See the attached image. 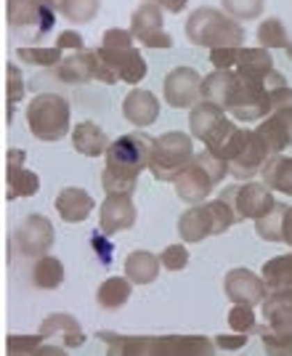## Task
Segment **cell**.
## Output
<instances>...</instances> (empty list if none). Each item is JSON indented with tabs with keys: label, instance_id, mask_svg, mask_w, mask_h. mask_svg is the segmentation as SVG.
Here are the masks:
<instances>
[{
	"label": "cell",
	"instance_id": "obj_1",
	"mask_svg": "<svg viewBox=\"0 0 292 356\" xmlns=\"http://www.w3.org/2000/svg\"><path fill=\"white\" fill-rule=\"evenodd\" d=\"M152 136L133 131L115 138L106 149V165L102 173V186L106 194H133L138 186V176L149 170L152 157Z\"/></svg>",
	"mask_w": 292,
	"mask_h": 356
},
{
	"label": "cell",
	"instance_id": "obj_2",
	"mask_svg": "<svg viewBox=\"0 0 292 356\" xmlns=\"http://www.w3.org/2000/svg\"><path fill=\"white\" fill-rule=\"evenodd\" d=\"M186 38L191 45L200 48H242L245 45V30L242 22H236L226 11L202 6L197 11H191L186 19Z\"/></svg>",
	"mask_w": 292,
	"mask_h": 356
},
{
	"label": "cell",
	"instance_id": "obj_3",
	"mask_svg": "<svg viewBox=\"0 0 292 356\" xmlns=\"http://www.w3.org/2000/svg\"><path fill=\"white\" fill-rule=\"evenodd\" d=\"M226 173H229V168L218 154H213L210 149H202L184 168V173L175 178V194H178V200H184L189 205H202Z\"/></svg>",
	"mask_w": 292,
	"mask_h": 356
},
{
	"label": "cell",
	"instance_id": "obj_4",
	"mask_svg": "<svg viewBox=\"0 0 292 356\" xmlns=\"http://www.w3.org/2000/svg\"><path fill=\"white\" fill-rule=\"evenodd\" d=\"M27 128L38 141L54 144L70 134L72 106L58 93H38L27 106Z\"/></svg>",
	"mask_w": 292,
	"mask_h": 356
},
{
	"label": "cell",
	"instance_id": "obj_5",
	"mask_svg": "<svg viewBox=\"0 0 292 356\" xmlns=\"http://www.w3.org/2000/svg\"><path fill=\"white\" fill-rule=\"evenodd\" d=\"M102 56L120 74V83H128L131 88H136L146 77V59L141 56V51L136 48V38L131 30H120V27H109L104 32L102 45H99Z\"/></svg>",
	"mask_w": 292,
	"mask_h": 356
},
{
	"label": "cell",
	"instance_id": "obj_6",
	"mask_svg": "<svg viewBox=\"0 0 292 356\" xmlns=\"http://www.w3.org/2000/svg\"><path fill=\"white\" fill-rule=\"evenodd\" d=\"M236 223L234 210L223 200H207L202 205H191L181 218H178V234L184 242H202L207 237L226 234Z\"/></svg>",
	"mask_w": 292,
	"mask_h": 356
},
{
	"label": "cell",
	"instance_id": "obj_7",
	"mask_svg": "<svg viewBox=\"0 0 292 356\" xmlns=\"http://www.w3.org/2000/svg\"><path fill=\"white\" fill-rule=\"evenodd\" d=\"M194 136L184 131H168L154 138L149 170L157 181H173L184 173V168L194 160Z\"/></svg>",
	"mask_w": 292,
	"mask_h": 356
},
{
	"label": "cell",
	"instance_id": "obj_8",
	"mask_svg": "<svg viewBox=\"0 0 292 356\" xmlns=\"http://www.w3.org/2000/svg\"><path fill=\"white\" fill-rule=\"evenodd\" d=\"M226 112L242 122H255L271 115V88L266 80L234 72L232 90L226 99Z\"/></svg>",
	"mask_w": 292,
	"mask_h": 356
},
{
	"label": "cell",
	"instance_id": "obj_9",
	"mask_svg": "<svg viewBox=\"0 0 292 356\" xmlns=\"http://www.w3.org/2000/svg\"><path fill=\"white\" fill-rule=\"evenodd\" d=\"M274 154L263 144V138L255 131L239 128L229 147L223 152V163L229 168V176L234 178H252L263 170V165L268 163Z\"/></svg>",
	"mask_w": 292,
	"mask_h": 356
},
{
	"label": "cell",
	"instance_id": "obj_10",
	"mask_svg": "<svg viewBox=\"0 0 292 356\" xmlns=\"http://www.w3.org/2000/svg\"><path fill=\"white\" fill-rule=\"evenodd\" d=\"M255 134L263 138L271 154H282L292 147V88L271 90V115L261 120Z\"/></svg>",
	"mask_w": 292,
	"mask_h": 356
},
{
	"label": "cell",
	"instance_id": "obj_11",
	"mask_svg": "<svg viewBox=\"0 0 292 356\" xmlns=\"http://www.w3.org/2000/svg\"><path fill=\"white\" fill-rule=\"evenodd\" d=\"M56 74L61 83H70V86H83V83H104V86H115L120 83V74L115 72V67L102 56V51H77L64 56L61 64L56 67Z\"/></svg>",
	"mask_w": 292,
	"mask_h": 356
},
{
	"label": "cell",
	"instance_id": "obj_12",
	"mask_svg": "<svg viewBox=\"0 0 292 356\" xmlns=\"http://www.w3.org/2000/svg\"><path fill=\"white\" fill-rule=\"evenodd\" d=\"M220 200L234 210L236 221H258L263 216H268L277 200L271 189L261 181H245V184H234L220 192Z\"/></svg>",
	"mask_w": 292,
	"mask_h": 356
},
{
	"label": "cell",
	"instance_id": "obj_13",
	"mask_svg": "<svg viewBox=\"0 0 292 356\" xmlns=\"http://www.w3.org/2000/svg\"><path fill=\"white\" fill-rule=\"evenodd\" d=\"M58 6L54 0H6V22L14 32L35 30V40L56 27Z\"/></svg>",
	"mask_w": 292,
	"mask_h": 356
},
{
	"label": "cell",
	"instance_id": "obj_14",
	"mask_svg": "<svg viewBox=\"0 0 292 356\" xmlns=\"http://www.w3.org/2000/svg\"><path fill=\"white\" fill-rule=\"evenodd\" d=\"M54 237H56L54 223L48 221L45 216H40V213H32V216H27L24 221L16 226L14 245L24 258H35L38 261V258L48 255L51 245H54Z\"/></svg>",
	"mask_w": 292,
	"mask_h": 356
},
{
	"label": "cell",
	"instance_id": "obj_15",
	"mask_svg": "<svg viewBox=\"0 0 292 356\" xmlns=\"http://www.w3.org/2000/svg\"><path fill=\"white\" fill-rule=\"evenodd\" d=\"M202 80L194 67H175L162 83V96L173 109H191L202 102Z\"/></svg>",
	"mask_w": 292,
	"mask_h": 356
},
{
	"label": "cell",
	"instance_id": "obj_16",
	"mask_svg": "<svg viewBox=\"0 0 292 356\" xmlns=\"http://www.w3.org/2000/svg\"><path fill=\"white\" fill-rule=\"evenodd\" d=\"M223 290L234 306H261L268 296V284L250 268H232L223 280Z\"/></svg>",
	"mask_w": 292,
	"mask_h": 356
},
{
	"label": "cell",
	"instance_id": "obj_17",
	"mask_svg": "<svg viewBox=\"0 0 292 356\" xmlns=\"http://www.w3.org/2000/svg\"><path fill=\"white\" fill-rule=\"evenodd\" d=\"M136 216L133 194H106L99 208V229L106 237H115L117 232H128L136 226Z\"/></svg>",
	"mask_w": 292,
	"mask_h": 356
},
{
	"label": "cell",
	"instance_id": "obj_18",
	"mask_svg": "<svg viewBox=\"0 0 292 356\" xmlns=\"http://www.w3.org/2000/svg\"><path fill=\"white\" fill-rule=\"evenodd\" d=\"M102 341L109 343L106 356H168L165 335H112V332H99Z\"/></svg>",
	"mask_w": 292,
	"mask_h": 356
},
{
	"label": "cell",
	"instance_id": "obj_19",
	"mask_svg": "<svg viewBox=\"0 0 292 356\" xmlns=\"http://www.w3.org/2000/svg\"><path fill=\"white\" fill-rule=\"evenodd\" d=\"M261 312L263 322H266V327H261V330H271L279 335H292V287L271 290L261 303Z\"/></svg>",
	"mask_w": 292,
	"mask_h": 356
},
{
	"label": "cell",
	"instance_id": "obj_20",
	"mask_svg": "<svg viewBox=\"0 0 292 356\" xmlns=\"http://www.w3.org/2000/svg\"><path fill=\"white\" fill-rule=\"evenodd\" d=\"M122 115L136 128H149L160 118V99L146 88H131L122 99Z\"/></svg>",
	"mask_w": 292,
	"mask_h": 356
},
{
	"label": "cell",
	"instance_id": "obj_21",
	"mask_svg": "<svg viewBox=\"0 0 292 356\" xmlns=\"http://www.w3.org/2000/svg\"><path fill=\"white\" fill-rule=\"evenodd\" d=\"M40 335H43L45 341L58 338V341L64 343V348H80L88 341L83 327H80V322L74 319L72 314H51L40 325Z\"/></svg>",
	"mask_w": 292,
	"mask_h": 356
},
{
	"label": "cell",
	"instance_id": "obj_22",
	"mask_svg": "<svg viewBox=\"0 0 292 356\" xmlns=\"http://www.w3.org/2000/svg\"><path fill=\"white\" fill-rule=\"evenodd\" d=\"M56 213L61 216V221L83 223L93 213V197L80 186H67L56 197Z\"/></svg>",
	"mask_w": 292,
	"mask_h": 356
},
{
	"label": "cell",
	"instance_id": "obj_23",
	"mask_svg": "<svg viewBox=\"0 0 292 356\" xmlns=\"http://www.w3.org/2000/svg\"><path fill=\"white\" fill-rule=\"evenodd\" d=\"M109 136L104 134V128L93 120H83L72 128V147L83 157H102L109 149Z\"/></svg>",
	"mask_w": 292,
	"mask_h": 356
},
{
	"label": "cell",
	"instance_id": "obj_24",
	"mask_svg": "<svg viewBox=\"0 0 292 356\" xmlns=\"http://www.w3.org/2000/svg\"><path fill=\"white\" fill-rule=\"evenodd\" d=\"M133 38L144 45L146 40H152L154 35H160L165 30V11H162L157 3H144L141 8H136L131 16V27Z\"/></svg>",
	"mask_w": 292,
	"mask_h": 356
},
{
	"label": "cell",
	"instance_id": "obj_25",
	"mask_svg": "<svg viewBox=\"0 0 292 356\" xmlns=\"http://www.w3.org/2000/svg\"><path fill=\"white\" fill-rule=\"evenodd\" d=\"M229 112L223 109V106L213 104V102H200L197 106H191L189 109V131L194 138H200V141H207V136L213 134L216 128H218V122L226 118Z\"/></svg>",
	"mask_w": 292,
	"mask_h": 356
},
{
	"label": "cell",
	"instance_id": "obj_26",
	"mask_svg": "<svg viewBox=\"0 0 292 356\" xmlns=\"http://www.w3.org/2000/svg\"><path fill=\"white\" fill-rule=\"evenodd\" d=\"M162 261L149 250H133L125 258V277L133 284H152L160 277Z\"/></svg>",
	"mask_w": 292,
	"mask_h": 356
},
{
	"label": "cell",
	"instance_id": "obj_27",
	"mask_svg": "<svg viewBox=\"0 0 292 356\" xmlns=\"http://www.w3.org/2000/svg\"><path fill=\"white\" fill-rule=\"evenodd\" d=\"M274 59L268 54V48H239V59H236V74H245V77H258L266 80L268 74L274 72Z\"/></svg>",
	"mask_w": 292,
	"mask_h": 356
},
{
	"label": "cell",
	"instance_id": "obj_28",
	"mask_svg": "<svg viewBox=\"0 0 292 356\" xmlns=\"http://www.w3.org/2000/svg\"><path fill=\"white\" fill-rule=\"evenodd\" d=\"M261 176H263V184H266L271 192L292 197V157L274 154L268 163L263 165Z\"/></svg>",
	"mask_w": 292,
	"mask_h": 356
},
{
	"label": "cell",
	"instance_id": "obj_29",
	"mask_svg": "<svg viewBox=\"0 0 292 356\" xmlns=\"http://www.w3.org/2000/svg\"><path fill=\"white\" fill-rule=\"evenodd\" d=\"M168 356H216V341L204 335H165Z\"/></svg>",
	"mask_w": 292,
	"mask_h": 356
},
{
	"label": "cell",
	"instance_id": "obj_30",
	"mask_svg": "<svg viewBox=\"0 0 292 356\" xmlns=\"http://www.w3.org/2000/svg\"><path fill=\"white\" fill-rule=\"evenodd\" d=\"M131 293H133V282L128 277H109L99 287L96 300H99V306L106 309V312H117V309H122L131 300Z\"/></svg>",
	"mask_w": 292,
	"mask_h": 356
},
{
	"label": "cell",
	"instance_id": "obj_31",
	"mask_svg": "<svg viewBox=\"0 0 292 356\" xmlns=\"http://www.w3.org/2000/svg\"><path fill=\"white\" fill-rule=\"evenodd\" d=\"M6 181H8V200H24L40 192V176L29 168H6Z\"/></svg>",
	"mask_w": 292,
	"mask_h": 356
},
{
	"label": "cell",
	"instance_id": "obj_32",
	"mask_svg": "<svg viewBox=\"0 0 292 356\" xmlns=\"http://www.w3.org/2000/svg\"><path fill=\"white\" fill-rule=\"evenodd\" d=\"M32 282L40 290H56L64 282V266L54 255H43L32 264Z\"/></svg>",
	"mask_w": 292,
	"mask_h": 356
},
{
	"label": "cell",
	"instance_id": "obj_33",
	"mask_svg": "<svg viewBox=\"0 0 292 356\" xmlns=\"http://www.w3.org/2000/svg\"><path fill=\"white\" fill-rule=\"evenodd\" d=\"M16 59L29 64V67H40V70H56L61 59H64V51L54 48H43V45H24V48H16Z\"/></svg>",
	"mask_w": 292,
	"mask_h": 356
},
{
	"label": "cell",
	"instance_id": "obj_34",
	"mask_svg": "<svg viewBox=\"0 0 292 356\" xmlns=\"http://www.w3.org/2000/svg\"><path fill=\"white\" fill-rule=\"evenodd\" d=\"M263 282L268 284V290H282L292 287V252L290 255H277L263 266Z\"/></svg>",
	"mask_w": 292,
	"mask_h": 356
},
{
	"label": "cell",
	"instance_id": "obj_35",
	"mask_svg": "<svg viewBox=\"0 0 292 356\" xmlns=\"http://www.w3.org/2000/svg\"><path fill=\"white\" fill-rule=\"evenodd\" d=\"M258 43L261 48H268V51H287L290 48V35H287V27H284V22L277 19V16H271V19H263L261 27H258Z\"/></svg>",
	"mask_w": 292,
	"mask_h": 356
},
{
	"label": "cell",
	"instance_id": "obj_36",
	"mask_svg": "<svg viewBox=\"0 0 292 356\" xmlns=\"http://www.w3.org/2000/svg\"><path fill=\"white\" fill-rule=\"evenodd\" d=\"M234 72H210L202 80V99L204 102H213L226 109V99H229V90H232Z\"/></svg>",
	"mask_w": 292,
	"mask_h": 356
},
{
	"label": "cell",
	"instance_id": "obj_37",
	"mask_svg": "<svg viewBox=\"0 0 292 356\" xmlns=\"http://www.w3.org/2000/svg\"><path fill=\"white\" fill-rule=\"evenodd\" d=\"M102 0H58V11L72 24H88L99 16Z\"/></svg>",
	"mask_w": 292,
	"mask_h": 356
},
{
	"label": "cell",
	"instance_id": "obj_38",
	"mask_svg": "<svg viewBox=\"0 0 292 356\" xmlns=\"http://www.w3.org/2000/svg\"><path fill=\"white\" fill-rule=\"evenodd\" d=\"M284 216H287V205L277 202L268 216H263L255 221V234L263 242H282V232H284Z\"/></svg>",
	"mask_w": 292,
	"mask_h": 356
},
{
	"label": "cell",
	"instance_id": "obj_39",
	"mask_svg": "<svg viewBox=\"0 0 292 356\" xmlns=\"http://www.w3.org/2000/svg\"><path fill=\"white\" fill-rule=\"evenodd\" d=\"M24 93H27L24 72H22L16 64H8V67H6V102H8V115H6V120H8V122L14 120V106L24 99Z\"/></svg>",
	"mask_w": 292,
	"mask_h": 356
},
{
	"label": "cell",
	"instance_id": "obj_40",
	"mask_svg": "<svg viewBox=\"0 0 292 356\" xmlns=\"http://www.w3.org/2000/svg\"><path fill=\"white\" fill-rule=\"evenodd\" d=\"M220 8L236 22H252L263 14L266 0H220Z\"/></svg>",
	"mask_w": 292,
	"mask_h": 356
},
{
	"label": "cell",
	"instance_id": "obj_41",
	"mask_svg": "<svg viewBox=\"0 0 292 356\" xmlns=\"http://www.w3.org/2000/svg\"><path fill=\"white\" fill-rule=\"evenodd\" d=\"M236 131H239V125H236L232 118H223L218 122V128L207 136L204 149H210L213 154H218L220 160H223V152H226V147H229V141L234 138V134H236Z\"/></svg>",
	"mask_w": 292,
	"mask_h": 356
},
{
	"label": "cell",
	"instance_id": "obj_42",
	"mask_svg": "<svg viewBox=\"0 0 292 356\" xmlns=\"http://www.w3.org/2000/svg\"><path fill=\"white\" fill-rule=\"evenodd\" d=\"M229 327L234 332H261V322L255 316V306H234L229 312Z\"/></svg>",
	"mask_w": 292,
	"mask_h": 356
},
{
	"label": "cell",
	"instance_id": "obj_43",
	"mask_svg": "<svg viewBox=\"0 0 292 356\" xmlns=\"http://www.w3.org/2000/svg\"><path fill=\"white\" fill-rule=\"evenodd\" d=\"M43 335H8L6 338V356H32L43 346Z\"/></svg>",
	"mask_w": 292,
	"mask_h": 356
},
{
	"label": "cell",
	"instance_id": "obj_44",
	"mask_svg": "<svg viewBox=\"0 0 292 356\" xmlns=\"http://www.w3.org/2000/svg\"><path fill=\"white\" fill-rule=\"evenodd\" d=\"M160 261L162 268H168V271H184L189 266V250H186L184 242H175V245H168L160 252Z\"/></svg>",
	"mask_w": 292,
	"mask_h": 356
},
{
	"label": "cell",
	"instance_id": "obj_45",
	"mask_svg": "<svg viewBox=\"0 0 292 356\" xmlns=\"http://www.w3.org/2000/svg\"><path fill=\"white\" fill-rule=\"evenodd\" d=\"M258 335L268 356H292V335H279L271 330H261Z\"/></svg>",
	"mask_w": 292,
	"mask_h": 356
},
{
	"label": "cell",
	"instance_id": "obj_46",
	"mask_svg": "<svg viewBox=\"0 0 292 356\" xmlns=\"http://www.w3.org/2000/svg\"><path fill=\"white\" fill-rule=\"evenodd\" d=\"M239 59V48H213L210 51V64L218 72H234Z\"/></svg>",
	"mask_w": 292,
	"mask_h": 356
},
{
	"label": "cell",
	"instance_id": "obj_47",
	"mask_svg": "<svg viewBox=\"0 0 292 356\" xmlns=\"http://www.w3.org/2000/svg\"><path fill=\"white\" fill-rule=\"evenodd\" d=\"M90 248H93V255L99 258L102 266H109L112 264V255H115V242H109V237L104 234L102 229L90 234Z\"/></svg>",
	"mask_w": 292,
	"mask_h": 356
},
{
	"label": "cell",
	"instance_id": "obj_48",
	"mask_svg": "<svg viewBox=\"0 0 292 356\" xmlns=\"http://www.w3.org/2000/svg\"><path fill=\"white\" fill-rule=\"evenodd\" d=\"M56 48L58 51H72V54H77V51H86V40H83V35H80V32L64 30V32H58Z\"/></svg>",
	"mask_w": 292,
	"mask_h": 356
},
{
	"label": "cell",
	"instance_id": "obj_49",
	"mask_svg": "<svg viewBox=\"0 0 292 356\" xmlns=\"http://www.w3.org/2000/svg\"><path fill=\"white\" fill-rule=\"evenodd\" d=\"M248 338L245 332H234V335H218L216 338V346H218L220 351H239V348H245L248 346Z\"/></svg>",
	"mask_w": 292,
	"mask_h": 356
},
{
	"label": "cell",
	"instance_id": "obj_50",
	"mask_svg": "<svg viewBox=\"0 0 292 356\" xmlns=\"http://www.w3.org/2000/svg\"><path fill=\"white\" fill-rule=\"evenodd\" d=\"M154 3L160 6L162 11H168V14H181L189 6V0H154Z\"/></svg>",
	"mask_w": 292,
	"mask_h": 356
},
{
	"label": "cell",
	"instance_id": "obj_51",
	"mask_svg": "<svg viewBox=\"0 0 292 356\" xmlns=\"http://www.w3.org/2000/svg\"><path fill=\"white\" fill-rule=\"evenodd\" d=\"M24 149H8L6 154V168H24Z\"/></svg>",
	"mask_w": 292,
	"mask_h": 356
},
{
	"label": "cell",
	"instance_id": "obj_52",
	"mask_svg": "<svg viewBox=\"0 0 292 356\" xmlns=\"http://www.w3.org/2000/svg\"><path fill=\"white\" fill-rule=\"evenodd\" d=\"M32 356H70V354H67L64 348L54 346V343H43V346H40V348H38Z\"/></svg>",
	"mask_w": 292,
	"mask_h": 356
},
{
	"label": "cell",
	"instance_id": "obj_53",
	"mask_svg": "<svg viewBox=\"0 0 292 356\" xmlns=\"http://www.w3.org/2000/svg\"><path fill=\"white\" fill-rule=\"evenodd\" d=\"M282 242L292 245V208H287V216H284V232H282Z\"/></svg>",
	"mask_w": 292,
	"mask_h": 356
},
{
	"label": "cell",
	"instance_id": "obj_54",
	"mask_svg": "<svg viewBox=\"0 0 292 356\" xmlns=\"http://www.w3.org/2000/svg\"><path fill=\"white\" fill-rule=\"evenodd\" d=\"M284 54H287V56H290V61H292V45L287 48V51H284Z\"/></svg>",
	"mask_w": 292,
	"mask_h": 356
},
{
	"label": "cell",
	"instance_id": "obj_55",
	"mask_svg": "<svg viewBox=\"0 0 292 356\" xmlns=\"http://www.w3.org/2000/svg\"><path fill=\"white\" fill-rule=\"evenodd\" d=\"M144 3H154V0H144Z\"/></svg>",
	"mask_w": 292,
	"mask_h": 356
}]
</instances>
